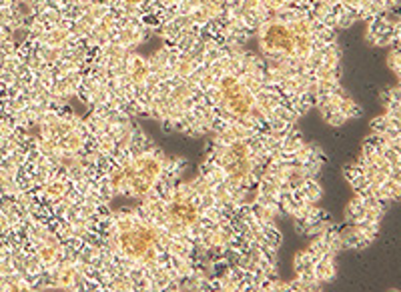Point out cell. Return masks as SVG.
Instances as JSON below:
<instances>
[{"instance_id":"6da1fadb","label":"cell","mask_w":401,"mask_h":292,"mask_svg":"<svg viewBox=\"0 0 401 292\" xmlns=\"http://www.w3.org/2000/svg\"><path fill=\"white\" fill-rule=\"evenodd\" d=\"M153 242H155L153 232L145 228H135L122 236V248L132 256H143L145 252H149Z\"/></svg>"},{"instance_id":"7a4b0ae2","label":"cell","mask_w":401,"mask_h":292,"mask_svg":"<svg viewBox=\"0 0 401 292\" xmlns=\"http://www.w3.org/2000/svg\"><path fill=\"white\" fill-rule=\"evenodd\" d=\"M265 42L271 48H291V34L281 26H273L269 32H267Z\"/></svg>"},{"instance_id":"3957f363","label":"cell","mask_w":401,"mask_h":292,"mask_svg":"<svg viewBox=\"0 0 401 292\" xmlns=\"http://www.w3.org/2000/svg\"><path fill=\"white\" fill-rule=\"evenodd\" d=\"M175 216H177L181 222H193V220L197 218V210H195V206H191V204H179V206L175 208Z\"/></svg>"}]
</instances>
